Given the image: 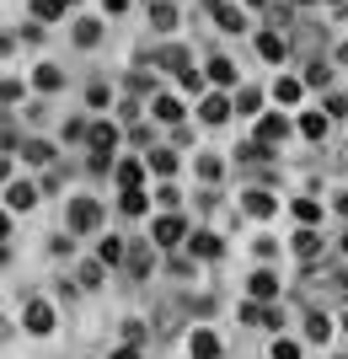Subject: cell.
I'll use <instances>...</instances> for the list:
<instances>
[{
    "label": "cell",
    "instance_id": "6da1fadb",
    "mask_svg": "<svg viewBox=\"0 0 348 359\" xmlns=\"http://www.w3.org/2000/svg\"><path fill=\"white\" fill-rule=\"evenodd\" d=\"M102 225V204L97 198H76L70 204V231H97Z\"/></svg>",
    "mask_w": 348,
    "mask_h": 359
},
{
    "label": "cell",
    "instance_id": "7a4b0ae2",
    "mask_svg": "<svg viewBox=\"0 0 348 359\" xmlns=\"http://www.w3.org/2000/svg\"><path fill=\"white\" fill-rule=\"evenodd\" d=\"M161 65H167V70L177 75L182 86H193V91H198V70H193V60H188L182 48H161Z\"/></svg>",
    "mask_w": 348,
    "mask_h": 359
},
{
    "label": "cell",
    "instance_id": "3957f363",
    "mask_svg": "<svg viewBox=\"0 0 348 359\" xmlns=\"http://www.w3.org/2000/svg\"><path fill=\"white\" fill-rule=\"evenodd\" d=\"M91 156H113V145H118V129L113 123H91Z\"/></svg>",
    "mask_w": 348,
    "mask_h": 359
},
{
    "label": "cell",
    "instance_id": "277c9868",
    "mask_svg": "<svg viewBox=\"0 0 348 359\" xmlns=\"http://www.w3.org/2000/svg\"><path fill=\"white\" fill-rule=\"evenodd\" d=\"M151 236L161 241V247H177V241H182V220H177V215H161V220L151 225Z\"/></svg>",
    "mask_w": 348,
    "mask_h": 359
},
{
    "label": "cell",
    "instance_id": "5b68a950",
    "mask_svg": "<svg viewBox=\"0 0 348 359\" xmlns=\"http://www.w3.org/2000/svg\"><path fill=\"white\" fill-rule=\"evenodd\" d=\"M188 348H193V359H214V354H220V338H214V332H204V327H193Z\"/></svg>",
    "mask_w": 348,
    "mask_h": 359
},
{
    "label": "cell",
    "instance_id": "8992f818",
    "mask_svg": "<svg viewBox=\"0 0 348 359\" xmlns=\"http://www.w3.org/2000/svg\"><path fill=\"white\" fill-rule=\"evenodd\" d=\"M258 54H263V60H273V65H279V60H284V54H289L284 32H263V38H258Z\"/></svg>",
    "mask_w": 348,
    "mask_h": 359
},
{
    "label": "cell",
    "instance_id": "52a82bcc",
    "mask_svg": "<svg viewBox=\"0 0 348 359\" xmlns=\"http://www.w3.org/2000/svg\"><path fill=\"white\" fill-rule=\"evenodd\" d=\"M97 263H102V269H113V263H129V247H123L118 236H107L102 247H97Z\"/></svg>",
    "mask_w": 348,
    "mask_h": 359
},
{
    "label": "cell",
    "instance_id": "ba28073f",
    "mask_svg": "<svg viewBox=\"0 0 348 359\" xmlns=\"http://www.w3.org/2000/svg\"><path fill=\"white\" fill-rule=\"evenodd\" d=\"M48 327H54V311H48L43 300H32V306H27V332H38V338H43Z\"/></svg>",
    "mask_w": 348,
    "mask_h": 359
},
{
    "label": "cell",
    "instance_id": "9c48e42d",
    "mask_svg": "<svg viewBox=\"0 0 348 359\" xmlns=\"http://www.w3.org/2000/svg\"><path fill=\"white\" fill-rule=\"evenodd\" d=\"M284 135H289V123H284V118H263V123H258V145H263V150L279 145Z\"/></svg>",
    "mask_w": 348,
    "mask_h": 359
},
{
    "label": "cell",
    "instance_id": "30bf717a",
    "mask_svg": "<svg viewBox=\"0 0 348 359\" xmlns=\"http://www.w3.org/2000/svg\"><path fill=\"white\" fill-rule=\"evenodd\" d=\"M6 204H11V210H32V204H38V194H32L27 182H11V188H6Z\"/></svg>",
    "mask_w": 348,
    "mask_h": 359
},
{
    "label": "cell",
    "instance_id": "8fae6325",
    "mask_svg": "<svg viewBox=\"0 0 348 359\" xmlns=\"http://www.w3.org/2000/svg\"><path fill=\"white\" fill-rule=\"evenodd\" d=\"M209 16H214V22H220L225 32H242V27H246V22H242V11H230V6H220V0L209 6Z\"/></svg>",
    "mask_w": 348,
    "mask_h": 359
},
{
    "label": "cell",
    "instance_id": "7c38bea8",
    "mask_svg": "<svg viewBox=\"0 0 348 359\" xmlns=\"http://www.w3.org/2000/svg\"><path fill=\"white\" fill-rule=\"evenodd\" d=\"M198 113H204V123H225L230 118V102H225V97H204Z\"/></svg>",
    "mask_w": 348,
    "mask_h": 359
},
{
    "label": "cell",
    "instance_id": "4fadbf2b",
    "mask_svg": "<svg viewBox=\"0 0 348 359\" xmlns=\"http://www.w3.org/2000/svg\"><path fill=\"white\" fill-rule=\"evenodd\" d=\"M316 252H321V236H316V231H300V236H295V257H300V263H311Z\"/></svg>",
    "mask_w": 348,
    "mask_h": 359
},
{
    "label": "cell",
    "instance_id": "5bb4252c",
    "mask_svg": "<svg viewBox=\"0 0 348 359\" xmlns=\"http://www.w3.org/2000/svg\"><path fill=\"white\" fill-rule=\"evenodd\" d=\"M246 215H258V220H268V215H273V194L252 188V194H246Z\"/></svg>",
    "mask_w": 348,
    "mask_h": 359
},
{
    "label": "cell",
    "instance_id": "9a60e30c",
    "mask_svg": "<svg viewBox=\"0 0 348 359\" xmlns=\"http://www.w3.org/2000/svg\"><path fill=\"white\" fill-rule=\"evenodd\" d=\"M32 81H38V91H60V86H64V75L54 70V65H38V75H32Z\"/></svg>",
    "mask_w": 348,
    "mask_h": 359
},
{
    "label": "cell",
    "instance_id": "2e32d148",
    "mask_svg": "<svg viewBox=\"0 0 348 359\" xmlns=\"http://www.w3.org/2000/svg\"><path fill=\"white\" fill-rule=\"evenodd\" d=\"M295 220H300V225H316L321 220V204H316V198H295Z\"/></svg>",
    "mask_w": 348,
    "mask_h": 359
},
{
    "label": "cell",
    "instance_id": "e0dca14e",
    "mask_svg": "<svg viewBox=\"0 0 348 359\" xmlns=\"http://www.w3.org/2000/svg\"><path fill=\"white\" fill-rule=\"evenodd\" d=\"M139 177H145V166H139V161H118V182H123V194H129V188H139Z\"/></svg>",
    "mask_w": 348,
    "mask_h": 359
},
{
    "label": "cell",
    "instance_id": "ac0fdd59",
    "mask_svg": "<svg viewBox=\"0 0 348 359\" xmlns=\"http://www.w3.org/2000/svg\"><path fill=\"white\" fill-rule=\"evenodd\" d=\"M193 252L198 257H220V236H214V231H198V236H193Z\"/></svg>",
    "mask_w": 348,
    "mask_h": 359
},
{
    "label": "cell",
    "instance_id": "d6986e66",
    "mask_svg": "<svg viewBox=\"0 0 348 359\" xmlns=\"http://www.w3.org/2000/svg\"><path fill=\"white\" fill-rule=\"evenodd\" d=\"M252 295H258V300H268V295H279V279H273V273H268V269H263V273H252Z\"/></svg>",
    "mask_w": 348,
    "mask_h": 359
},
{
    "label": "cell",
    "instance_id": "ffe728a7",
    "mask_svg": "<svg viewBox=\"0 0 348 359\" xmlns=\"http://www.w3.org/2000/svg\"><path fill=\"white\" fill-rule=\"evenodd\" d=\"M155 118H161V123H177V118H182L177 97H155Z\"/></svg>",
    "mask_w": 348,
    "mask_h": 359
},
{
    "label": "cell",
    "instance_id": "44dd1931",
    "mask_svg": "<svg viewBox=\"0 0 348 359\" xmlns=\"http://www.w3.org/2000/svg\"><path fill=\"white\" fill-rule=\"evenodd\" d=\"M129 273H134V279L151 273V252H145V247H129Z\"/></svg>",
    "mask_w": 348,
    "mask_h": 359
},
{
    "label": "cell",
    "instance_id": "7402d4cb",
    "mask_svg": "<svg viewBox=\"0 0 348 359\" xmlns=\"http://www.w3.org/2000/svg\"><path fill=\"white\" fill-rule=\"evenodd\" d=\"M22 156H27L32 166H48V161H54V145H43V140H32V145L22 150Z\"/></svg>",
    "mask_w": 348,
    "mask_h": 359
},
{
    "label": "cell",
    "instance_id": "603a6c76",
    "mask_svg": "<svg viewBox=\"0 0 348 359\" xmlns=\"http://www.w3.org/2000/svg\"><path fill=\"white\" fill-rule=\"evenodd\" d=\"M300 135L305 140H321V135H327V118H321V113H305V118H300Z\"/></svg>",
    "mask_w": 348,
    "mask_h": 359
},
{
    "label": "cell",
    "instance_id": "cb8c5ba5",
    "mask_svg": "<svg viewBox=\"0 0 348 359\" xmlns=\"http://www.w3.org/2000/svg\"><path fill=\"white\" fill-rule=\"evenodd\" d=\"M64 6H76V0H32V16H43V22H48V16H60Z\"/></svg>",
    "mask_w": 348,
    "mask_h": 359
},
{
    "label": "cell",
    "instance_id": "d4e9b609",
    "mask_svg": "<svg viewBox=\"0 0 348 359\" xmlns=\"http://www.w3.org/2000/svg\"><path fill=\"white\" fill-rule=\"evenodd\" d=\"M151 22H155V27H161V32H167L172 22H177V11H172L167 0H155V6H151Z\"/></svg>",
    "mask_w": 348,
    "mask_h": 359
},
{
    "label": "cell",
    "instance_id": "484cf974",
    "mask_svg": "<svg viewBox=\"0 0 348 359\" xmlns=\"http://www.w3.org/2000/svg\"><path fill=\"white\" fill-rule=\"evenodd\" d=\"M151 166L161 177H172V172H177V156H172V150H151Z\"/></svg>",
    "mask_w": 348,
    "mask_h": 359
},
{
    "label": "cell",
    "instance_id": "4316f807",
    "mask_svg": "<svg viewBox=\"0 0 348 359\" xmlns=\"http://www.w3.org/2000/svg\"><path fill=\"white\" fill-rule=\"evenodd\" d=\"M327 332H333V322H327L321 311H311V322H305V338H316V344H321Z\"/></svg>",
    "mask_w": 348,
    "mask_h": 359
},
{
    "label": "cell",
    "instance_id": "83f0119b",
    "mask_svg": "<svg viewBox=\"0 0 348 359\" xmlns=\"http://www.w3.org/2000/svg\"><path fill=\"white\" fill-rule=\"evenodd\" d=\"M209 75L220 81V86H230V81H236V65L230 60H209Z\"/></svg>",
    "mask_w": 348,
    "mask_h": 359
},
{
    "label": "cell",
    "instance_id": "f1b7e54d",
    "mask_svg": "<svg viewBox=\"0 0 348 359\" xmlns=\"http://www.w3.org/2000/svg\"><path fill=\"white\" fill-rule=\"evenodd\" d=\"M118 204H123V215H145V194H139V188H129Z\"/></svg>",
    "mask_w": 348,
    "mask_h": 359
},
{
    "label": "cell",
    "instance_id": "f546056e",
    "mask_svg": "<svg viewBox=\"0 0 348 359\" xmlns=\"http://www.w3.org/2000/svg\"><path fill=\"white\" fill-rule=\"evenodd\" d=\"M198 177H204V182L220 177V156H198Z\"/></svg>",
    "mask_w": 348,
    "mask_h": 359
},
{
    "label": "cell",
    "instance_id": "4dcf8cb0",
    "mask_svg": "<svg viewBox=\"0 0 348 359\" xmlns=\"http://www.w3.org/2000/svg\"><path fill=\"white\" fill-rule=\"evenodd\" d=\"M76 43H81V48L97 43V22H76Z\"/></svg>",
    "mask_w": 348,
    "mask_h": 359
},
{
    "label": "cell",
    "instance_id": "1f68e13d",
    "mask_svg": "<svg viewBox=\"0 0 348 359\" xmlns=\"http://www.w3.org/2000/svg\"><path fill=\"white\" fill-rule=\"evenodd\" d=\"M273 97H279V102H295V97H300V81H279V86H273Z\"/></svg>",
    "mask_w": 348,
    "mask_h": 359
},
{
    "label": "cell",
    "instance_id": "d6a6232c",
    "mask_svg": "<svg viewBox=\"0 0 348 359\" xmlns=\"http://www.w3.org/2000/svg\"><path fill=\"white\" fill-rule=\"evenodd\" d=\"M91 285H102V263H86V269H81V290H91Z\"/></svg>",
    "mask_w": 348,
    "mask_h": 359
},
{
    "label": "cell",
    "instance_id": "836d02e7",
    "mask_svg": "<svg viewBox=\"0 0 348 359\" xmlns=\"http://www.w3.org/2000/svg\"><path fill=\"white\" fill-rule=\"evenodd\" d=\"M273 359H300V344H289V338H279V344H273Z\"/></svg>",
    "mask_w": 348,
    "mask_h": 359
},
{
    "label": "cell",
    "instance_id": "e575fe53",
    "mask_svg": "<svg viewBox=\"0 0 348 359\" xmlns=\"http://www.w3.org/2000/svg\"><path fill=\"white\" fill-rule=\"evenodd\" d=\"M113 359H139V348H134V344H123V348H118Z\"/></svg>",
    "mask_w": 348,
    "mask_h": 359
},
{
    "label": "cell",
    "instance_id": "d590c367",
    "mask_svg": "<svg viewBox=\"0 0 348 359\" xmlns=\"http://www.w3.org/2000/svg\"><path fill=\"white\" fill-rule=\"evenodd\" d=\"M102 6H107V11H123V6H129V0H102Z\"/></svg>",
    "mask_w": 348,
    "mask_h": 359
},
{
    "label": "cell",
    "instance_id": "8d00e7d4",
    "mask_svg": "<svg viewBox=\"0 0 348 359\" xmlns=\"http://www.w3.org/2000/svg\"><path fill=\"white\" fill-rule=\"evenodd\" d=\"M337 210H343V215H348V194H343V198H337Z\"/></svg>",
    "mask_w": 348,
    "mask_h": 359
},
{
    "label": "cell",
    "instance_id": "74e56055",
    "mask_svg": "<svg viewBox=\"0 0 348 359\" xmlns=\"http://www.w3.org/2000/svg\"><path fill=\"white\" fill-rule=\"evenodd\" d=\"M333 6H337V11H343V6H348V0H333Z\"/></svg>",
    "mask_w": 348,
    "mask_h": 359
},
{
    "label": "cell",
    "instance_id": "f35d334b",
    "mask_svg": "<svg viewBox=\"0 0 348 359\" xmlns=\"http://www.w3.org/2000/svg\"><path fill=\"white\" fill-rule=\"evenodd\" d=\"M343 252H348V236H343Z\"/></svg>",
    "mask_w": 348,
    "mask_h": 359
},
{
    "label": "cell",
    "instance_id": "ab89813d",
    "mask_svg": "<svg viewBox=\"0 0 348 359\" xmlns=\"http://www.w3.org/2000/svg\"><path fill=\"white\" fill-rule=\"evenodd\" d=\"M343 322H348V311H343Z\"/></svg>",
    "mask_w": 348,
    "mask_h": 359
},
{
    "label": "cell",
    "instance_id": "60d3db41",
    "mask_svg": "<svg viewBox=\"0 0 348 359\" xmlns=\"http://www.w3.org/2000/svg\"><path fill=\"white\" fill-rule=\"evenodd\" d=\"M343 359H348V354H343Z\"/></svg>",
    "mask_w": 348,
    "mask_h": 359
}]
</instances>
